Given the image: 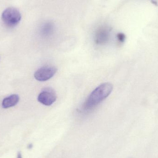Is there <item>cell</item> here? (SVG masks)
Here are the masks:
<instances>
[{"mask_svg":"<svg viewBox=\"0 0 158 158\" xmlns=\"http://www.w3.org/2000/svg\"><path fill=\"white\" fill-rule=\"evenodd\" d=\"M113 90V85L109 82L104 83L95 88L84 103L85 109H91L97 106L109 96Z\"/></svg>","mask_w":158,"mask_h":158,"instance_id":"6da1fadb","label":"cell"},{"mask_svg":"<svg viewBox=\"0 0 158 158\" xmlns=\"http://www.w3.org/2000/svg\"><path fill=\"white\" fill-rule=\"evenodd\" d=\"M3 22L8 27L16 26L21 20V15L18 10L14 7H8L2 14Z\"/></svg>","mask_w":158,"mask_h":158,"instance_id":"7a4b0ae2","label":"cell"},{"mask_svg":"<svg viewBox=\"0 0 158 158\" xmlns=\"http://www.w3.org/2000/svg\"><path fill=\"white\" fill-rule=\"evenodd\" d=\"M56 99V95L53 89L45 88L41 92L38 96V100L44 106H50L52 105Z\"/></svg>","mask_w":158,"mask_h":158,"instance_id":"3957f363","label":"cell"},{"mask_svg":"<svg viewBox=\"0 0 158 158\" xmlns=\"http://www.w3.org/2000/svg\"><path fill=\"white\" fill-rule=\"evenodd\" d=\"M57 72L53 66H44L38 69L34 73V77L40 81H44L52 78Z\"/></svg>","mask_w":158,"mask_h":158,"instance_id":"277c9868","label":"cell"},{"mask_svg":"<svg viewBox=\"0 0 158 158\" xmlns=\"http://www.w3.org/2000/svg\"><path fill=\"white\" fill-rule=\"evenodd\" d=\"M110 31L108 29L102 28L98 30L96 33L95 41L98 44H105L109 39Z\"/></svg>","mask_w":158,"mask_h":158,"instance_id":"5b68a950","label":"cell"},{"mask_svg":"<svg viewBox=\"0 0 158 158\" xmlns=\"http://www.w3.org/2000/svg\"><path fill=\"white\" fill-rule=\"evenodd\" d=\"M19 100V96L14 94L4 98L2 102V106L3 108L7 109L14 106L18 104Z\"/></svg>","mask_w":158,"mask_h":158,"instance_id":"8992f818","label":"cell"},{"mask_svg":"<svg viewBox=\"0 0 158 158\" xmlns=\"http://www.w3.org/2000/svg\"><path fill=\"white\" fill-rule=\"evenodd\" d=\"M53 30V26L51 23H48L45 24L43 27L42 32L44 36H49L52 32Z\"/></svg>","mask_w":158,"mask_h":158,"instance_id":"52a82bcc","label":"cell"},{"mask_svg":"<svg viewBox=\"0 0 158 158\" xmlns=\"http://www.w3.org/2000/svg\"><path fill=\"white\" fill-rule=\"evenodd\" d=\"M117 38L120 42H123L125 40V36L123 33H118L117 35Z\"/></svg>","mask_w":158,"mask_h":158,"instance_id":"ba28073f","label":"cell"}]
</instances>
